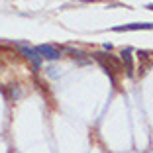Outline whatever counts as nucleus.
Masks as SVG:
<instances>
[{
	"mask_svg": "<svg viewBox=\"0 0 153 153\" xmlns=\"http://www.w3.org/2000/svg\"><path fill=\"white\" fill-rule=\"evenodd\" d=\"M94 59L100 63V67L104 69V73L112 79V82L116 85V76L124 73V65H122V59H118L116 55L110 53H94Z\"/></svg>",
	"mask_w": 153,
	"mask_h": 153,
	"instance_id": "1",
	"label": "nucleus"
},
{
	"mask_svg": "<svg viewBox=\"0 0 153 153\" xmlns=\"http://www.w3.org/2000/svg\"><path fill=\"white\" fill-rule=\"evenodd\" d=\"M36 51L41 55V59H47V61H55V59L61 57V51L55 45H37Z\"/></svg>",
	"mask_w": 153,
	"mask_h": 153,
	"instance_id": "2",
	"label": "nucleus"
},
{
	"mask_svg": "<svg viewBox=\"0 0 153 153\" xmlns=\"http://www.w3.org/2000/svg\"><path fill=\"white\" fill-rule=\"evenodd\" d=\"M137 59H140V75H145L149 67H153V51L140 49L137 51Z\"/></svg>",
	"mask_w": 153,
	"mask_h": 153,
	"instance_id": "3",
	"label": "nucleus"
},
{
	"mask_svg": "<svg viewBox=\"0 0 153 153\" xmlns=\"http://www.w3.org/2000/svg\"><path fill=\"white\" fill-rule=\"evenodd\" d=\"M122 65H124V71H126L128 76H134V59H131V49L126 47V49H122Z\"/></svg>",
	"mask_w": 153,
	"mask_h": 153,
	"instance_id": "4",
	"label": "nucleus"
},
{
	"mask_svg": "<svg viewBox=\"0 0 153 153\" xmlns=\"http://www.w3.org/2000/svg\"><path fill=\"white\" fill-rule=\"evenodd\" d=\"M114 32H137V30H153V22H145V24H124V26H116L112 27Z\"/></svg>",
	"mask_w": 153,
	"mask_h": 153,
	"instance_id": "5",
	"label": "nucleus"
},
{
	"mask_svg": "<svg viewBox=\"0 0 153 153\" xmlns=\"http://www.w3.org/2000/svg\"><path fill=\"white\" fill-rule=\"evenodd\" d=\"M20 51H22V53L26 55L30 61H32V63H33V69L37 71V67H39V63H41V55L37 53L33 47H27V45H20Z\"/></svg>",
	"mask_w": 153,
	"mask_h": 153,
	"instance_id": "6",
	"label": "nucleus"
},
{
	"mask_svg": "<svg viewBox=\"0 0 153 153\" xmlns=\"http://www.w3.org/2000/svg\"><path fill=\"white\" fill-rule=\"evenodd\" d=\"M145 8H147V10H153V2H151V4H147Z\"/></svg>",
	"mask_w": 153,
	"mask_h": 153,
	"instance_id": "7",
	"label": "nucleus"
}]
</instances>
